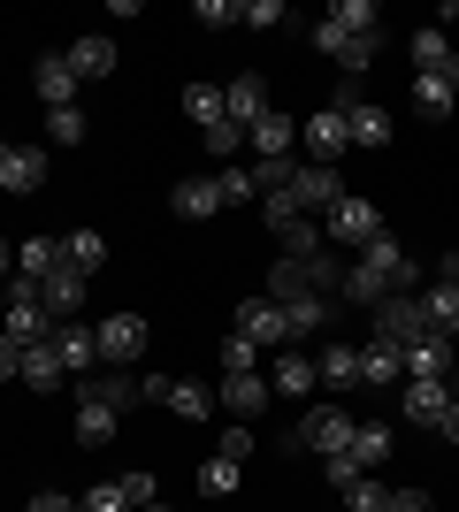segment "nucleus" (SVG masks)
Returning <instances> with one entry per match:
<instances>
[{
    "label": "nucleus",
    "instance_id": "nucleus-1",
    "mask_svg": "<svg viewBox=\"0 0 459 512\" xmlns=\"http://www.w3.org/2000/svg\"><path fill=\"white\" fill-rule=\"evenodd\" d=\"M391 230V222H383V207H375V199H360V192H345L337 199V207L322 214V237L329 245H345V253H360V245H375V237Z\"/></svg>",
    "mask_w": 459,
    "mask_h": 512
},
{
    "label": "nucleus",
    "instance_id": "nucleus-2",
    "mask_svg": "<svg viewBox=\"0 0 459 512\" xmlns=\"http://www.w3.org/2000/svg\"><path fill=\"white\" fill-rule=\"evenodd\" d=\"M345 444H352V413L345 406H306L284 451H322V459H329V451H345Z\"/></svg>",
    "mask_w": 459,
    "mask_h": 512
},
{
    "label": "nucleus",
    "instance_id": "nucleus-3",
    "mask_svg": "<svg viewBox=\"0 0 459 512\" xmlns=\"http://www.w3.org/2000/svg\"><path fill=\"white\" fill-rule=\"evenodd\" d=\"M375 344H398V352H406V344L414 337H429V314H421V291H391V299L375 306Z\"/></svg>",
    "mask_w": 459,
    "mask_h": 512
},
{
    "label": "nucleus",
    "instance_id": "nucleus-4",
    "mask_svg": "<svg viewBox=\"0 0 459 512\" xmlns=\"http://www.w3.org/2000/svg\"><path fill=\"white\" fill-rule=\"evenodd\" d=\"M92 337H100V367H131L153 329H146V314H108V321H92Z\"/></svg>",
    "mask_w": 459,
    "mask_h": 512
},
{
    "label": "nucleus",
    "instance_id": "nucleus-5",
    "mask_svg": "<svg viewBox=\"0 0 459 512\" xmlns=\"http://www.w3.org/2000/svg\"><path fill=\"white\" fill-rule=\"evenodd\" d=\"M230 337H245L261 352V344H291V321L276 299H245V306H230Z\"/></svg>",
    "mask_w": 459,
    "mask_h": 512
},
{
    "label": "nucleus",
    "instance_id": "nucleus-6",
    "mask_svg": "<svg viewBox=\"0 0 459 512\" xmlns=\"http://www.w3.org/2000/svg\"><path fill=\"white\" fill-rule=\"evenodd\" d=\"M314 46L345 69V85H352V77H368V62H375V39H360V31H345V23H329V16L314 23Z\"/></svg>",
    "mask_w": 459,
    "mask_h": 512
},
{
    "label": "nucleus",
    "instance_id": "nucleus-7",
    "mask_svg": "<svg viewBox=\"0 0 459 512\" xmlns=\"http://www.w3.org/2000/svg\"><path fill=\"white\" fill-rule=\"evenodd\" d=\"M299 138L314 146V161H322V169H337V161L352 153V123L337 115V107H314V115L299 123Z\"/></svg>",
    "mask_w": 459,
    "mask_h": 512
},
{
    "label": "nucleus",
    "instance_id": "nucleus-8",
    "mask_svg": "<svg viewBox=\"0 0 459 512\" xmlns=\"http://www.w3.org/2000/svg\"><path fill=\"white\" fill-rule=\"evenodd\" d=\"M398 406H406L414 428H437L444 406H452V383H437V375H406V383H398Z\"/></svg>",
    "mask_w": 459,
    "mask_h": 512
},
{
    "label": "nucleus",
    "instance_id": "nucleus-9",
    "mask_svg": "<svg viewBox=\"0 0 459 512\" xmlns=\"http://www.w3.org/2000/svg\"><path fill=\"white\" fill-rule=\"evenodd\" d=\"M284 199H291L299 214H306V207H322V214H329L337 199H345V176H337V169H322V161H306V169L291 176V192H284Z\"/></svg>",
    "mask_w": 459,
    "mask_h": 512
},
{
    "label": "nucleus",
    "instance_id": "nucleus-10",
    "mask_svg": "<svg viewBox=\"0 0 459 512\" xmlns=\"http://www.w3.org/2000/svg\"><path fill=\"white\" fill-rule=\"evenodd\" d=\"M398 360H406V375H437V383H452V367H459V337H437V329H429V337H414L406 352H398Z\"/></svg>",
    "mask_w": 459,
    "mask_h": 512
},
{
    "label": "nucleus",
    "instance_id": "nucleus-11",
    "mask_svg": "<svg viewBox=\"0 0 459 512\" xmlns=\"http://www.w3.org/2000/svg\"><path fill=\"white\" fill-rule=\"evenodd\" d=\"M16 383H31V390H62V383H69V367H62V352H54V337L16 352Z\"/></svg>",
    "mask_w": 459,
    "mask_h": 512
},
{
    "label": "nucleus",
    "instance_id": "nucleus-12",
    "mask_svg": "<svg viewBox=\"0 0 459 512\" xmlns=\"http://www.w3.org/2000/svg\"><path fill=\"white\" fill-rule=\"evenodd\" d=\"M268 398H276V390H268V375H222V390H215V406L230 413V421H253Z\"/></svg>",
    "mask_w": 459,
    "mask_h": 512
},
{
    "label": "nucleus",
    "instance_id": "nucleus-13",
    "mask_svg": "<svg viewBox=\"0 0 459 512\" xmlns=\"http://www.w3.org/2000/svg\"><path fill=\"white\" fill-rule=\"evenodd\" d=\"M46 184V146H8V161H0V192L31 199Z\"/></svg>",
    "mask_w": 459,
    "mask_h": 512
},
{
    "label": "nucleus",
    "instance_id": "nucleus-14",
    "mask_svg": "<svg viewBox=\"0 0 459 512\" xmlns=\"http://www.w3.org/2000/svg\"><path fill=\"white\" fill-rule=\"evenodd\" d=\"M69 69H77V85H108V77H115V39L85 31V39L69 46Z\"/></svg>",
    "mask_w": 459,
    "mask_h": 512
},
{
    "label": "nucleus",
    "instance_id": "nucleus-15",
    "mask_svg": "<svg viewBox=\"0 0 459 512\" xmlns=\"http://www.w3.org/2000/svg\"><path fill=\"white\" fill-rule=\"evenodd\" d=\"M291 138H299V123H291V115H284V107H268V115H261V123H253V130H245V146H253V153H261V161H291Z\"/></svg>",
    "mask_w": 459,
    "mask_h": 512
},
{
    "label": "nucleus",
    "instance_id": "nucleus-16",
    "mask_svg": "<svg viewBox=\"0 0 459 512\" xmlns=\"http://www.w3.org/2000/svg\"><path fill=\"white\" fill-rule=\"evenodd\" d=\"M222 107H230L238 130H253L268 115V77H230V85H222Z\"/></svg>",
    "mask_w": 459,
    "mask_h": 512
},
{
    "label": "nucleus",
    "instance_id": "nucleus-17",
    "mask_svg": "<svg viewBox=\"0 0 459 512\" xmlns=\"http://www.w3.org/2000/svg\"><path fill=\"white\" fill-rule=\"evenodd\" d=\"M360 383H368V390H398V383H406V360H398V344H360Z\"/></svg>",
    "mask_w": 459,
    "mask_h": 512
},
{
    "label": "nucleus",
    "instance_id": "nucleus-18",
    "mask_svg": "<svg viewBox=\"0 0 459 512\" xmlns=\"http://www.w3.org/2000/svg\"><path fill=\"white\" fill-rule=\"evenodd\" d=\"M169 207L184 214V222H207V214H222L215 176H184V184H169Z\"/></svg>",
    "mask_w": 459,
    "mask_h": 512
},
{
    "label": "nucleus",
    "instance_id": "nucleus-19",
    "mask_svg": "<svg viewBox=\"0 0 459 512\" xmlns=\"http://www.w3.org/2000/svg\"><path fill=\"white\" fill-rule=\"evenodd\" d=\"M85 283H92V276H77V268H54V276L39 283V306H46V314H62V321H77V306H85Z\"/></svg>",
    "mask_w": 459,
    "mask_h": 512
},
{
    "label": "nucleus",
    "instance_id": "nucleus-20",
    "mask_svg": "<svg viewBox=\"0 0 459 512\" xmlns=\"http://www.w3.org/2000/svg\"><path fill=\"white\" fill-rule=\"evenodd\" d=\"M77 398H100V406H115V413H131L138 398H146V390H138L131 375H123V367H108V375H85V383H77Z\"/></svg>",
    "mask_w": 459,
    "mask_h": 512
},
{
    "label": "nucleus",
    "instance_id": "nucleus-21",
    "mask_svg": "<svg viewBox=\"0 0 459 512\" xmlns=\"http://www.w3.org/2000/svg\"><path fill=\"white\" fill-rule=\"evenodd\" d=\"M54 268H69L62 237H31V245H16V276H23V283H46Z\"/></svg>",
    "mask_w": 459,
    "mask_h": 512
},
{
    "label": "nucleus",
    "instance_id": "nucleus-22",
    "mask_svg": "<svg viewBox=\"0 0 459 512\" xmlns=\"http://www.w3.org/2000/svg\"><path fill=\"white\" fill-rule=\"evenodd\" d=\"M39 100L77 107V69H69V54H39Z\"/></svg>",
    "mask_w": 459,
    "mask_h": 512
},
{
    "label": "nucleus",
    "instance_id": "nucleus-23",
    "mask_svg": "<svg viewBox=\"0 0 459 512\" xmlns=\"http://www.w3.org/2000/svg\"><path fill=\"white\" fill-rule=\"evenodd\" d=\"M459 107V92L444 85V69H414V115H429V123H444Z\"/></svg>",
    "mask_w": 459,
    "mask_h": 512
},
{
    "label": "nucleus",
    "instance_id": "nucleus-24",
    "mask_svg": "<svg viewBox=\"0 0 459 512\" xmlns=\"http://www.w3.org/2000/svg\"><path fill=\"white\" fill-rule=\"evenodd\" d=\"M352 467L368 474V467H383V459H391V421H352Z\"/></svg>",
    "mask_w": 459,
    "mask_h": 512
},
{
    "label": "nucleus",
    "instance_id": "nucleus-25",
    "mask_svg": "<svg viewBox=\"0 0 459 512\" xmlns=\"http://www.w3.org/2000/svg\"><path fill=\"white\" fill-rule=\"evenodd\" d=\"M345 123H352V146H391V107L352 100V107H345Z\"/></svg>",
    "mask_w": 459,
    "mask_h": 512
},
{
    "label": "nucleus",
    "instance_id": "nucleus-26",
    "mask_svg": "<svg viewBox=\"0 0 459 512\" xmlns=\"http://www.w3.org/2000/svg\"><path fill=\"white\" fill-rule=\"evenodd\" d=\"M291 268H299V283H306V291H322V299H337V283H345V260L329 253V245H322V253H306V260H291Z\"/></svg>",
    "mask_w": 459,
    "mask_h": 512
},
{
    "label": "nucleus",
    "instance_id": "nucleus-27",
    "mask_svg": "<svg viewBox=\"0 0 459 512\" xmlns=\"http://www.w3.org/2000/svg\"><path fill=\"white\" fill-rule=\"evenodd\" d=\"M54 352H62L69 375H92V367H100V337H92V329H54Z\"/></svg>",
    "mask_w": 459,
    "mask_h": 512
},
{
    "label": "nucleus",
    "instance_id": "nucleus-28",
    "mask_svg": "<svg viewBox=\"0 0 459 512\" xmlns=\"http://www.w3.org/2000/svg\"><path fill=\"white\" fill-rule=\"evenodd\" d=\"M421 314H429L437 337H459V291L452 283H421Z\"/></svg>",
    "mask_w": 459,
    "mask_h": 512
},
{
    "label": "nucleus",
    "instance_id": "nucleus-29",
    "mask_svg": "<svg viewBox=\"0 0 459 512\" xmlns=\"http://www.w3.org/2000/svg\"><path fill=\"white\" fill-rule=\"evenodd\" d=\"M115 421H123L115 406H100V398H77V444H85V451H100V444H108V436H115Z\"/></svg>",
    "mask_w": 459,
    "mask_h": 512
},
{
    "label": "nucleus",
    "instance_id": "nucleus-30",
    "mask_svg": "<svg viewBox=\"0 0 459 512\" xmlns=\"http://www.w3.org/2000/svg\"><path fill=\"white\" fill-rule=\"evenodd\" d=\"M314 383H322V375H314V360H306V352H284V360L268 367V390H284V398H306Z\"/></svg>",
    "mask_w": 459,
    "mask_h": 512
},
{
    "label": "nucleus",
    "instance_id": "nucleus-31",
    "mask_svg": "<svg viewBox=\"0 0 459 512\" xmlns=\"http://www.w3.org/2000/svg\"><path fill=\"white\" fill-rule=\"evenodd\" d=\"M329 314H337V299H322V291H299V299H284L291 337H306V329H329Z\"/></svg>",
    "mask_w": 459,
    "mask_h": 512
},
{
    "label": "nucleus",
    "instance_id": "nucleus-32",
    "mask_svg": "<svg viewBox=\"0 0 459 512\" xmlns=\"http://www.w3.org/2000/svg\"><path fill=\"white\" fill-rule=\"evenodd\" d=\"M238 482H245V459H230V451L199 459V490L207 497H238Z\"/></svg>",
    "mask_w": 459,
    "mask_h": 512
},
{
    "label": "nucleus",
    "instance_id": "nucleus-33",
    "mask_svg": "<svg viewBox=\"0 0 459 512\" xmlns=\"http://www.w3.org/2000/svg\"><path fill=\"white\" fill-rule=\"evenodd\" d=\"M184 115L199 123V138H207V130H222V123H230V107H222V85H192V92H184Z\"/></svg>",
    "mask_w": 459,
    "mask_h": 512
},
{
    "label": "nucleus",
    "instance_id": "nucleus-34",
    "mask_svg": "<svg viewBox=\"0 0 459 512\" xmlns=\"http://www.w3.org/2000/svg\"><path fill=\"white\" fill-rule=\"evenodd\" d=\"M62 253H69V268H77V276H92V268H108V237H100V230H69Z\"/></svg>",
    "mask_w": 459,
    "mask_h": 512
},
{
    "label": "nucleus",
    "instance_id": "nucleus-35",
    "mask_svg": "<svg viewBox=\"0 0 459 512\" xmlns=\"http://www.w3.org/2000/svg\"><path fill=\"white\" fill-rule=\"evenodd\" d=\"M314 375L337 383V390H352V383H360V344H329L322 360H314Z\"/></svg>",
    "mask_w": 459,
    "mask_h": 512
},
{
    "label": "nucleus",
    "instance_id": "nucleus-36",
    "mask_svg": "<svg viewBox=\"0 0 459 512\" xmlns=\"http://www.w3.org/2000/svg\"><path fill=\"white\" fill-rule=\"evenodd\" d=\"M329 23H345V31L375 39V23H383V8H375V0H337V8H329Z\"/></svg>",
    "mask_w": 459,
    "mask_h": 512
},
{
    "label": "nucleus",
    "instance_id": "nucleus-37",
    "mask_svg": "<svg viewBox=\"0 0 459 512\" xmlns=\"http://www.w3.org/2000/svg\"><path fill=\"white\" fill-rule=\"evenodd\" d=\"M345 512H391V490L368 482V474H352V482H345Z\"/></svg>",
    "mask_w": 459,
    "mask_h": 512
},
{
    "label": "nucleus",
    "instance_id": "nucleus-38",
    "mask_svg": "<svg viewBox=\"0 0 459 512\" xmlns=\"http://www.w3.org/2000/svg\"><path fill=\"white\" fill-rule=\"evenodd\" d=\"M46 138H54V146H77V138H85V115H77V107H46Z\"/></svg>",
    "mask_w": 459,
    "mask_h": 512
},
{
    "label": "nucleus",
    "instance_id": "nucleus-39",
    "mask_svg": "<svg viewBox=\"0 0 459 512\" xmlns=\"http://www.w3.org/2000/svg\"><path fill=\"white\" fill-rule=\"evenodd\" d=\"M222 375H261V352L245 337H222Z\"/></svg>",
    "mask_w": 459,
    "mask_h": 512
},
{
    "label": "nucleus",
    "instance_id": "nucleus-40",
    "mask_svg": "<svg viewBox=\"0 0 459 512\" xmlns=\"http://www.w3.org/2000/svg\"><path fill=\"white\" fill-rule=\"evenodd\" d=\"M215 192H222V207H238V199H261V184H253V169H222Z\"/></svg>",
    "mask_w": 459,
    "mask_h": 512
},
{
    "label": "nucleus",
    "instance_id": "nucleus-41",
    "mask_svg": "<svg viewBox=\"0 0 459 512\" xmlns=\"http://www.w3.org/2000/svg\"><path fill=\"white\" fill-rule=\"evenodd\" d=\"M291 176H299V161H253V184H261V199H268V192H291Z\"/></svg>",
    "mask_w": 459,
    "mask_h": 512
},
{
    "label": "nucleus",
    "instance_id": "nucleus-42",
    "mask_svg": "<svg viewBox=\"0 0 459 512\" xmlns=\"http://www.w3.org/2000/svg\"><path fill=\"white\" fill-rule=\"evenodd\" d=\"M444 62H452L444 31H414V69H444Z\"/></svg>",
    "mask_w": 459,
    "mask_h": 512
},
{
    "label": "nucleus",
    "instance_id": "nucleus-43",
    "mask_svg": "<svg viewBox=\"0 0 459 512\" xmlns=\"http://www.w3.org/2000/svg\"><path fill=\"white\" fill-rule=\"evenodd\" d=\"M77 512H131V497H123V482H100V490L77 497Z\"/></svg>",
    "mask_w": 459,
    "mask_h": 512
},
{
    "label": "nucleus",
    "instance_id": "nucleus-44",
    "mask_svg": "<svg viewBox=\"0 0 459 512\" xmlns=\"http://www.w3.org/2000/svg\"><path fill=\"white\" fill-rule=\"evenodd\" d=\"M238 23H245V31H276V23H284V0H245Z\"/></svg>",
    "mask_w": 459,
    "mask_h": 512
},
{
    "label": "nucleus",
    "instance_id": "nucleus-45",
    "mask_svg": "<svg viewBox=\"0 0 459 512\" xmlns=\"http://www.w3.org/2000/svg\"><path fill=\"white\" fill-rule=\"evenodd\" d=\"M123 497H131V512L161 505V490H153V474H146V467H131V474H123Z\"/></svg>",
    "mask_w": 459,
    "mask_h": 512
},
{
    "label": "nucleus",
    "instance_id": "nucleus-46",
    "mask_svg": "<svg viewBox=\"0 0 459 512\" xmlns=\"http://www.w3.org/2000/svg\"><path fill=\"white\" fill-rule=\"evenodd\" d=\"M245 146V130L238 123H222V130H207V153H222V161H230V153Z\"/></svg>",
    "mask_w": 459,
    "mask_h": 512
},
{
    "label": "nucleus",
    "instance_id": "nucleus-47",
    "mask_svg": "<svg viewBox=\"0 0 459 512\" xmlns=\"http://www.w3.org/2000/svg\"><path fill=\"white\" fill-rule=\"evenodd\" d=\"M391 512H437V505H429V490H391Z\"/></svg>",
    "mask_w": 459,
    "mask_h": 512
},
{
    "label": "nucleus",
    "instance_id": "nucleus-48",
    "mask_svg": "<svg viewBox=\"0 0 459 512\" xmlns=\"http://www.w3.org/2000/svg\"><path fill=\"white\" fill-rule=\"evenodd\" d=\"M322 467H329V482H337V490H345V482H352V474H360V467H352V451H329V459H322Z\"/></svg>",
    "mask_w": 459,
    "mask_h": 512
},
{
    "label": "nucleus",
    "instance_id": "nucleus-49",
    "mask_svg": "<svg viewBox=\"0 0 459 512\" xmlns=\"http://www.w3.org/2000/svg\"><path fill=\"white\" fill-rule=\"evenodd\" d=\"M222 451H230V459H245V451H253V428H245V421H230V436H222Z\"/></svg>",
    "mask_w": 459,
    "mask_h": 512
},
{
    "label": "nucleus",
    "instance_id": "nucleus-50",
    "mask_svg": "<svg viewBox=\"0 0 459 512\" xmlns=\"http://www.w3.org/2000/svg\"><path fill=\"white\" fill-rule=\"evenodd\" d=\"M31 512H77V497H62V490H39V497H31Z\"/></svg>",
    "mask_w": 459,
    "mask_h": 512
},
{
    "label": "nucleus",
    "instance_id": "nucleus-51",
    "mask_svg": "<svg viewBox=\"0 0 459 512\" xmlns=\"http://www.w3.org/2000/svg\"><path fill=\"white\" fill-rule=\"evenodd\" d=\"M437 436H444V444H459V390H452V406H444V421H437Z\"/></svg>",
    "mask_w": 459,
    "mask_h": 512
},
{
    "label": "nucleus",
    "instance_id": "nucleus-52",
    "mask_svg": "<svg viewBox=\"0 0 459 512\" xmlns=\"http://www.w3.org/2000/svg\"><path fill=\"white\" fill-rule=\"evenodd\" d=\"M0 383H16V344L0 337Z\"/></svg>",
    "mask_w": 459,
    "mask_h": 512
},
{
    "label": "nucleus",
    "instance_id": "nucleus-53",
    "mask_svg": "<svg viewBox=\"0 0 459 512\" xmlns=\"http://www.w3.org/2000/svg\"><path fill=\"white\" fill-rule=\"evenodd\" d=\"M437 283H452V291H459V253H444V260H437Z\"/></svg>",
    "mask_w": 459,
    "mask_h": 512
},
{
    "label": "nucleus",
    "instance_id": "nucleus-54",
    "mask_svg": "<svg viewBox=\"0 0 459 512\" xmlns=\"http://www.w3.org/2000/svg\"><path fill=\"white\" fill-rule=\"evenodd\" d=\"M16 276V253H8V237H0V283Z\"/></svg>",
    "mask_w": 459,
    "mask_h": 512
},
{
    "label": "nucleus",
    "instance_id": "nucleus-55",
    "mask_svg": "<svg viewBox=\"0 0 459 512\" xmlns=\"http://www.w3.org/2000/svg\"><path fill=\"white\" fill-rule=\"evenodd\" d=\"M444 85H452V92H459V54H452V62H444Z\"/></svg>",
    "mask_w": 459,
    "mask_h": 512
},
{
    "label": "nucleus",
    "instance_id": "nucleus-56",
    "mask_svg": "<svg viewBox=\"0 0 459 512\" xmlns=\"http://www.w3.org/2000/svg\"><path fill=\"white\" fill-rule=\"evenodd\" d=\"M0 314H8V283H0Z\"/></svg>",
    "mask_w": 459,
    "mask_h": 512
},
{
    "label": "nucleus",
    "instance_id": "nucleus-57",
    "mask_svg": "<svg viewBox=\"0 0 459 512\" xmlns=\"http://www.w3.org/2000/svg\"><path fill=\"white\" fill-rule=\"evenodd\" d=\"M0 161H8V138H0Z\"/></svg>",
    "mask_w": 459,
    "mask_h": 512
},
{
    "label": "nucleus",
    "instance_id": "nucleus-58",
    "mask_svg": "<svg viewBox=\"0 0 459 512\" xmlns=\"http://www.w3.org/2000/svg\"><path fill=\"white\" fill-rule=\"evenodd\" d=\"M146 512H169V505H146Z\"/></svg>",
    "mask_w": 459,
    "mask_h": 512
}]
</instances>
